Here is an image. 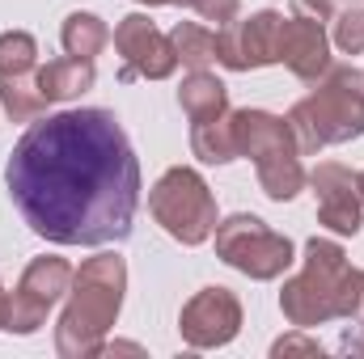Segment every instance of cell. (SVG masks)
I'll return each mask as SVG.
<instances>
[{"label":"cell","instance_id":"23","mask_svg":"<svg viewBox=\"0 0 364 359\" xmlns=\"http://www.w3.org/2000/svg\"><path fill=\"white\" fill-rule=\"evenodd\" d=\"M203 21H216V30L220 26H229V21H237V9H242V0H186Z\"/></svg>","mask_w":364,"mask_h":359},{"label":"cell","instance_id":"20","mask_svg":"<svg viewBox=\"0 0 364 359\" xmlns=\"http://www.w3.org/2000/svg\"><path fill=\"white\" fill-rule=\"evenodd\" d=\"M38 64V43L26 30L0 34V77H30Z\"/></svg>","mask_w":364,"mask_h":359},{"label":"cell","instance_id":"28","mask_svg":"<svg viewBox=\"0 0 364 359\" xmlns=\"http://www.w3.org/2000/svg\"><path fill=\"white\" fill-rule=\"evenodd\" d=\"M140 4H166V0H140Z\"/></svg>","mask_w":364,"mask_h":359},{"label":"cell","instance_id":"8","mask_svg":"<svg viewBox=\"0 0 364 359\" xmlns=\"http://www.w3.org/2000/svg\"><path fill=\"white\" fill-rule=\"evenodd\" d=\"M73 287V267L64 263V258H34L26 275H21V283H17V292L9 296V317H4V330H13V334H34L43 321H47V313L60 304V296Z\"/></svg>","mask_w":364,"mask_h":359},{"label":"cell","instance_id":"24","mask_svg":"<svg viewBox=\"0 0 364 359\" xmlns=\"http://www.w3.org/2000/svg\"><path fill=\"white\" fill-rule=\"evenodd\" d=\"M292 351H305V355H322V343L318 338H305V334H288L272 347V355H292Z\"/></svg>","mask_w":364,"mask_h":359},{"label":"cell","instance_id":"11","mask_svg":"<svg viewBox=\"0 0 364 359\" xmlns=\"http://www.w3.org/2000/svg\"><path fill=\"white\" fill-rule=\"evenodd\" d=\"M279 13L263 9V13H250L246 21H229L216 30V64L233 68V72H246V68H263L275 64V38H279Z\"/></svg>","mask_w":364,"mask_h":359},{"label":"cell","instance_id":"3","mask_svg":"<svg viewBox=\"0 0 364 359\" xmlns=\"http://www.w3.org/2000/svg\"><path fill=\"white\" fill-rule=\"evenodd\" d=\"M288 127L296 136L301 157L364 136V68H326L318 89L292 106Z\"/></svg>","mask_w":364,"mask_h":359},{"label":"cell","instance_id":"25","mask_svg":"<svg viewBox=\"0 0 364 359\" xmlns=\"http://www.w3.org/2000/svg\"><path fill=\"white\" fill-rule=\"evenodd\" d=\"M292 9H296L301 17H314V21L335 17V0H292Z\"/></svg>","mask_w":364,"mask_h":359},{"label":"cell","instance_id":"13","mask_svg":"<svg viewBox=\"0 0 364 359\" xmlns=\"http://www.w3.org/2000/svg\"><path fill=\"white\" fill-rule=\"evenodd\" d=\"M275 64H284L288 72H296L301 81H322L331 68V38L322 30V21L314 17H288L279 21V38H275Z\"/></svg>","mask_w":364,"mask_h":359},{"label":"cell","instance_id":"7","mask_svg":"<svg viewBox=\"0 0 364 359\" xmlns=\"http://www.w3.org/2000/svg\"><path fill=\"white\" fill-rule=\"evenodd\" d=\"M216 254L250 279H275L292 267V241L272 233L259 216H233L216 224Z\"/></svg>","mask_w":364,"mask_h":359},{"label":"cell","instance_id":"19","mask_svg":"<svg viewBox=\"0 0 364 359\" xmlns=\"http://www.w3.org/2000/svg\"><path fill=\"white\" fill-rule=\"evenodd\" d=\"M0 106L13 123H34L47 110V97L34 77H0Z\"/></svg>","mask_w":364,"mask_h":359},{"label":"cell","instance_id":"16","mask_svg":"<svg viewBox=\"0 0 364 359\" xmlns=\"http://www.w3.org/2000/svg\"><path fill=\"white\" fill-rule=\"evenodd\" d=\"M191 148L199 161L208 165H225L237 157V140H233V118L220 114V118H208V123H191Z\"/></svg>","mask_w":364,"mask_h":359},{"label":"cell","instance_id":"5","mask_svg":"<svg viewBox=\"0 0 364 359\" xmlns=\"http://www.w3.org/2000/svg\"><path fill=\"white\" fill-rule=\"evenodd\" d=\"M233 140H237V157H250L259 170V186L267 190V199L288 203L301 186H305V170H301V148L296 136L284 118H275L267 110H233Z\"/></svg>","mask_w":364,"mask_h":359},{"label":"cell","instance_id":"4","mask_svg":"<svg viewBox=\"0 0 364 359\" xmlns=\"http://www.w3.org/2000/svg\"><path fill=\"white\" fill-rule=\"evenodd\" d=\"M352 270L356 267H348V254H343L339 241L309 237L305 241V270L296 279H288L284 292H279L284 317L301 330L343 317L348 313V292H352Z\"/></svg>","mask_w":364,"mask_h":359},{"label":"cell","instance_id":"10","mask_svg":"<svg viewBox=\"0 0 364 359\" xmlns=\"http://www.w3.org/2000/svg\"><path fill=\"white\" fill-rule=\"evenodd\" d=\"M182 338L191 347H225L237 338L242 330V304L229 287H203L182 304V321H178Z\"/></svg>","mask_w":364,"mask_h":359},{"label":"cell","instance_id":"18","mask_svg":"<svg viewBox=\"0 0 364 359\" xmlns=\"http://www.w3.org/2000/svg\"><path fill=\"white\" fill-rule=\"evenodd\" d=\"M170 43H174L178 64H186L191 72H203L208 64H216V30L199 26V21H178Z\"/></svg>","mask_w":364,"mask_h":359},{"label":"cell","instance_id":"22","mask_svg":"<svg viewBox=\"0 0 364 359\" xmlns=\"http://www.w3.org/2000/svg\"><path fill=\"white\" fill-rule=\"evenodd\" d=\"M335 47L348 55H364V9L335 13Z\"/></svg>","mask_w":364,"mask_h":359},{"label":"cell","instance_id":"14","mask_svg":"<svg viewBox=\"0 0 364 359\" xmlns=\"http://www.w3.org/2000/svg\"><path fill=\"white\" fill-rule=\"evenodd\" d=\"M93 64L90 60H51V64H43L38 72H34V81H38V89L47 101H68V97H81L85 89H93Z\"/></svg>","mask_w":364,"mask_h":359},{"label":"cell","instance_id":"9","mask_svg":"<svg viewBox=\"0 0 364 359\" xmlns=\"http://www.w3.org/2000/svg\"><path fill=\"white\" fill-rule=\"evenodd\" d=\"M114 51L123 55V81L144 77V81H166L178 68L170 34H161L144 13H132L114 30Z\"/></svg>","mask_w":364,"mask_h":359},{"label":"cell","instance_id":"12","mask_svg":"<svg viewBox=\"0 0 364 359\" xmlns=\"http://www.w3.org/2000/svg\"><path fill=\"white\" fill-rule=\"evenodd\" d=\"M309 186H314V199H318V220L339 237H356L364 224V199L360 186H356V174L335 165V161H322L309 174Z\"/></svg>","mask_w":364,"mask_h":359},{"label":"cell","instance_id":"26","mask_svg":"<svg viewBox=\"0 0 364 359\" xmlns=\"http://www.w3.org/2000/svg\"><path fill=\"white\" fill-rule=\"evenodd\" d=\"M4 317H9V296H4V287H0V330H4Z\"/></svg>","mask_w":364,"mask_h":359},{"label":"cell","instance_id":"6","mask_svg":"<svg viewBox=\"0 0 364 359\" xmlns=\"http://www.w3.org/2000/svg\"><path fill=\"white\" fill-rule=\"evenodd\" d=\"M149 207L157 224L182 245H203L216 233V199L208 182L186 165L161 174V182L149 190Z\"/></svg>","mask_w":364,"mask_h":359},{"label":"cell","instance_id":"21","mask_svg":"<svg viewBox=\"0 0 364 359\" xmlns=\"http://www.w3.org/2000/svg\"><path fill=\"white\" fill-rule=\"evenodd\" d=\"M343 351L364 355V270H352V292H348V313H343Z\"/></svg>","mask_w":364,"mask_h":359},{"label":"cell","instance_id":"2","mask_svg":"<svg viewBox=\"0 0 364 359\" xmlns=\"http://www.w3.org/2000/svg\"><path fill=\"white\" fill-rule=\"evenodd\" d=\"M127 267L119 254H97L81 270H73L68 309L55 326V351L68 359H90L114 330V317L123 309Z\"/></svg>","mask_w":364,"mask_h":359},{"label":"cell","instance_id":"29","mask_svg":"<svg viewBox=\"0 0 364 359\" xmlns=\"http://www.w3.org/2000/svg\"><path fill=\"white\" fill-rule=\"evenodd\" d=\"M166 4H186V0H166Z\"/></svg>","mask_w":364,"mask_h":359},{"label":"cell","instance_id":"1","mask_svg":"<svg viewBox=\"0 0 364 359\" xmlns=\"http://www.w3.org/2000/svg\"><path fill=\"white\" fill-rule=\"evenodd\" d=\"M4 178L21 220L55 245L123 241L140 207V161L119 118L97 106L38 118Z\"/></svg>","mask_w":364,"mask_h":359},{"label":"cell","instance_id":"17","mask_svg":"<svg viewBox=\"0 0 364 359\" xmlns=\"http://www.w3.org/2000/svg\"><path fill=\"white\" fill-rule=\"evenodd\" d=\"M60 38H64V51H68L73 60H90L93 64V60L102 55V47L110 43V30H106V21L93 17V13H68Z\"/></svg>","mask_w":364,"mask_h":359},{"label":"cell","instance_id":"27","mask_svg":"<svg viewBox=\"0 0 364 359\" xmlns=\"http://www.w3.org/2000/svg\"><path fill=\"white\" fill-rule=\"evenodd\" d=\"M356 186H360V199H364V174H356Z\"/></svg>","mask_w":364,"mask_h":359},{"label":"cell","instance_id":"15","mask_svg":"<svg viewBox=\"0 0 364 359\" xmlns=\"http://www.w3.org/2000/svg\"><path fill=\"white\" fill-rule=\"evenodd\" d=\"M178 101H182V110H186L191 123H208V118L229 114V89H225L208 68H203V72H191V77L182 81Z\"/></svg>","mask_w":364,"mask_h":359}]
</instances>
